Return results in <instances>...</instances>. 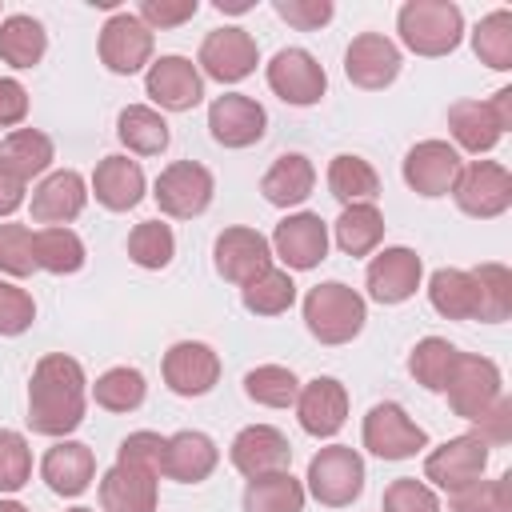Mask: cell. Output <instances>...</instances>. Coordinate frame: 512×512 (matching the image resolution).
Instances as JSON below:
<instances>
[{
    "instance_id": "d6986e66",
    "label": "cell",
    "mask_w": 512,
    "mask_h": 512,
    "mask_svg": "<svg viewBox=\"0 0 512 512\" xmlns=\"http://www.w3.org/2000/svg\"><path fill=\"white\" fill-rule=\"evenodd\" d=\"M208 132L224 148H252L268 132V112L244 92H224L208 104Z\"/></svg>"
},
{
    "instance_id": "ee69618b",
    "label": "cell",
    "mask_w": 512,
    "mask_h": 512,
    "mask_svg": "<svg viewBox=\"0 0 512 512\" xmlns=\"http://www.w3.org/2000/svg\"><path fill=\"white\" fill-rule=\"evenodd\" d=\"M296 392H300V380L284 364H256L244 376V396L252 404H264V408H292Z\"/></svg>"
},
{
    "instance_id": "9a60e30c",
    "label": "cell",
    "mask_w": 512,
    "mask_h": 512,
    "mask_svg": "<svg viewBox=\"0 0 512 512\" xmlns=\"http://www.w3.org/2000/svg\"><path fill=\"white\" fill-rule=\"evenodd\" d=\"M212 264H216V272H220L228 284H240V288H244L248 280H256L260 272L272 268V244H268L264 232L244 228V224H232V228H224V232L216 236V244H212Z\"/></svg>"
},
{
    "instance_id": "ffe728a7",
    "label": "cell",
    "mask_w": 512,
    "mask_h": 512,
    "mask_svg": "<svg viewBox=\"0 0 512 512\" xmlns=\"http://www.w3.org/2000/svg\"><path fill=\"white\" fill-rule=\"evenodd\" d=\"M160 372L176 396H208L220 384V356L204 340H176L164 352Z\"/></svg>"
},
{
    "instance_id": "9c48e42d",
    "label": "cell",
    "mask_w": 512,
    "mask_h": 512,
    "mask_svg": "<svg viewBox=\"0 0 512 512\" xmlns=\"http://www.w3.org/2000/svg\"><path fill=\"white\" fill-rule=\"evenodd\" d=\"M212 192H216V180H212V172H208L204 164H196V160H172V164L156 176V184H152L156 208H160L164 216H172V220H192V216H200V212L212 204Z\"/></svg>"
},
{
    "instance_id": "836d02e7",
    "label": "cell",
    "mask_w": 512,
    "mask_h": 512,
    "mask_svg": "<svg viewBox=\"0 0 512 512\" xmlns=\"http://www.w3.org/2000/svg\"><path fill=\"white\" fill-rule=\"evenodd\" d=\"M328 192L348 208V204H376L380 196V176L364 156L340 152L328 164Z\"/></svg>"
},
{
    "instance_id": "4fadbf2b",
    "label": "cell",
    "mask_w": 512,
    "mask_h": 512,
    "mask_svg": "<svg viewBox=\"0 0 512 512\" xmlns=\"http://www.w3.org/2000/svg\"><path fill=\"white\" fill-rule=\"evenodd\" d=\"M144 92L156 112H192L204 100V76L188 56H160L144 72Z\"/></svg>"
},
{
    "instance_id": "277c9868",
    "label": "cell",
    "mask_w": 512,
    "mask_h": 512,
    "mask_svg": "<svg viewBox=\"0 0 512 512\" xmlns=\"http://www.w3.org/2000/svg\"><path fill=\"white\" fill-rule=\"evenodd\" d=\"M304 492H312L324 508H348L364 492V456L348 444H328L308 460Z\"/></svg>"
},
{
    "instance_id": "52a82bcc",
    "label": "cell",
    "mask_w": 512,
    "mask_h": 512,
    "mask_svg": "<svg viewBox=\"0 0 512 512\" xmlns=\"http://www.w3.org/2000/svg\"><path fill=\"white\" fill-rule=\"evenodd\" d=\"M360 440L380 460H412L416 452L428 448V432L396 400H380V404L368 408L364 428H360Z\"/></svg>"
},
{
    "instance_id": "6f0895ef",
    "label": "cell",
    "mask_w": 512,
    "mask_h": 512,
    "mask_svg": "<svg viewBox=\"0 0 512 512\" xmlns=\"http://www.w3.org/2000/svg\"><path fill=\"white\" fill-rule=\"evenodd\" d=\"M488 112H492V120L500 124V132H508L512 128V88H496L488 100Z\"/></svg>"
},
{
    "instance_id": "8fae6325",
    "label": "cell",
    "mask_w": 512,
    "mask_h": 512,
    "mask_svg": "<svg viewBox=\"0 0 512 512\" xmlns=\"http://www.w3.org/2000/svg\"><path fill=\"white\" fill-rule=\"evenodd\" d=\"M264 76H268V88H272L284 104H292V108H312V104H320V96L328 92L324 64H320L308 48H280V52L268 60Z\"/></svg>"
},
{
    "instance_id": "f546056e",
    "label": "cell",
    "mask_w": 512,
    "mask_h": 512,
    "mask_svg": "<svg viewBox=\"0 0 512 512\" xmlns=\"http://www.w3.org/2000/svg\"><path fill=\"white\" fill-rule=\"evenodd\" d=\"M448 132H452V148L460 152H472V156H480V152H492L496 144H500V124L492 120V112H488V104L484 100H460V104H452L448 108Z\"/></svg>"
},
{
    "instance_id": "6da1fadb",
    "label": "cell",
    "mask_w": 512,
    "mask_h": 512,
    "mask_svg": "<svg viewBox=\"0 0 512 512\" xmlns=\"http://www.w3.org/2000/svg\"><path fill=\"white\" fill-rule=\"evenodd\" d=\"M88 408V376L80 360L64 352H48L36 360L28 380V428L52 440H68L84 424Z\"/></svg>"
},
{
    "instance_id": "3957f363",
    "label": "cell",
    "mask_w": 512,
    "mask_h": 512,
    "mask_svg": "<svg viewBox=\"0 0 512 512\" xmlns=\"http://www.w3.org/2000/svg\"><path fill=\"white\" fill-rule=\"evenodd\" d=\"M368 304L344 280H324L304 296V324L320 344H352L364 332Z\"/></svg>"
},
{
    "instance_id": "f907efd6",
    "label": "cell",
    "mask_w": 512,
    "mask_h": 512,
    "mask_svg": "<svg viewBox=\"0 0 512 512\" xmlns=\"http://www.w3.org/2000/svg\"><path fill=\"white\" fill-rule=\"evenodd\" d=\"M116 460L120 464H136V468H148V472L160 476V468H164V436L160 432H148V428L144 432H128L120 440Z\"/></svg>"
},
{
    "instance_id": "5b68a950",
    "label": "cell",
    "mask_w": 512,
    "mask_h": 512,
    "mask_svg": "<svg viewBox=\"0 0 512 512\" xmlns=\"http://www.w3.org/2000/svg\"><path fill=\"white\" fill-rule=\"evenodd\" d=\"M444 396H448V408L460 420L476 424L504 396V376H500L496 360L476 356V352H456V364H452V376L444 384Z\"/></svg>"
},
{
    "instance_id": "7a4b0ae2",
    "label": "cell",
    "mask_w": 512,
    "mask_h": 512,
    "mask_svg": "<svg viewBox=\"0 0 512 512\" xmlns=\"http://www.w3.org/2000/svg\"><path fill=\"white\" fill-rule=\"evenodd\" d=\"M400 44L416 56H448L464 40V12L452 0H408L396 12Z\"/></svg>"
},
{
    "instance_id": "db71d44e",
    "label": "cell",
    "mask_w": 512,
    "mask_h": 512,
    "mask_svg": "<svg viewBox=\"0 0 512 512\" xmlns=\"http://www.w3.org/2000/svg\"><path fill=\"white\" fill-rule=\"evenodd\" d=\"M476 436H480L484 444H508V440H512V400H508V396H500V400L476 420Z\"/></svg>"
},
{
    "instance_id": "681fc988",
    "label": "cell",
    "mask_w": 512,
    "mask_h": 512,
    "mask_svg": "<svg viewBox=\"0 0 512 512\" xmlns=\"http://www.w3.org/2000/svg\"><path fill=\"white\" fill-rule=\"evenodd\" d=\"M36 320V300L12 284V280H0V336H20L28 332Z\"/></svg>"
},
{
    "instance_id": "60d3db41",
    "label": "cell",
    "mask_w": 512,
    "mask_h": 512,
    "mask_svg": "<svg viewBox=\"0 0 512 512\" xmlns=\"http://www.w3.org/2000/svg\"><path fill=\"white\" fill-rule=\"evenodd\" d=\"M472 52L492 72H512V12L496 8L472 28Z\"/></svg>"
},
{
    "instance_id": "4316f807",
    "label": "cell",
    "mask_w": 512,
    "mask_h": 512,
    "mask_svg": "<svg viewBox=\"0 0 512 512\" xmlns=\"http://www.w3.org/2000/svg\"><path fill=\"white\" fill-rule=\"evenodd\" d=\"M88 188H92V196H96L108 212H128V208H136V204L144 200L148 180H144L140 160H128V156L112 152V156H104V160L96 164Z\"/></svg>"
},
{
    "instance_id": "4dcf8cb0",
    "label": "cell",
    "mask_w": 512,
    "mask_h": 512,
    "mask_svg": "<svg viewBox=\"0 0 512 512\" xmlns=\"http://www.w3.org/2000/svg\"><path fill=\"white\" fill-rule=\"evenodd\" d=\"M116 136L136 156H160L168 148V140H172L164 112H156L152 104H128L116 116Z\"/></svg>"
},
{
    "instance_id": "cb8c5ba5",
    "label": "cell",
    "mask_w": 512,
    "mask_h": 512,
    "mask_svg": "<svg viewBox=\"0 0 512 512\" xmlns=\"http://www.w3.org/2000/svg\"><path fill=\"white\" fill-rule=\"evenodd\" d=\"M220 464V448L208 432L200 428H184V432H172L164 436V468L160 476L164 480H176V484H200L216 472Z\"/></svg>"
},
{
    "instance_id": "ba28073f",
    "label": "cell",
    "mask_w": 512,
    "mask_h": 512,
    "mask_svg": "<svg viewBox=\"0 0 512 512\" xmlns=\"http://www.w3.org/2000/svg\"><path fill=\"white\" fill-rule=\"evenodd\" d=\"M260 64V48H256V36L228 24V28H212L204 40H200V52H196V68L200 76L216 80V84H240L244 76H252Z\"/></svg>"
},
{
    "instance_id": "8992f818",
    "label": "cell",
    "mask_w": 512,
    "mask_h": 512,
    "mask_svg": "<svg viewBox=\"0 0 512 512\" xmlns=\"http://www.w3.org/2000/svg\"><path fill=\"white\" fill-rule=\"evenodd\" d=\"M452 200L472 220H496L512 208V172L496 160H472L460 168Z\"/></svg>"
},
{
    "instance_id": "83f0119b",
    "label": "cell",
    "mask_w": 512,
    "mask_h": 512,
    "mask_svg": "<svg viewBox=\"0 0 512 512\" xmlns=\"http://www.w3.org/2000/svg\"><path fill=\"white\" fill-rule=\"evenodd\" d=\"M316 188V168L304 152H284L272 160V168L260 176V192L272 208H296L312 196Z\"/></svg>"
},
{
    "instance_id": "11a10c76",
    "label": "cell",
    "mask_w": 512,
    "mask_h": 512,
    "mask_svg": "<svg viewBox=\"0 0 512 512\" xmlns=\"http://www.w3.org/2000/svg\"><path fill=\"white\" fill-rule=\"evenodd\" d=\"M28 116V88L16 76H0V128H16Z\"/></svg>"
},
{
    "instance_id": "1f68e13d",
    "label": "cell",
    "mask_w": 512,
    "mask_h": 512,
    "mask_svg": "<svg viewBox=\"0 0 512 512\" xmlns=\"http://www.w3.org/2000/svg\"><path fill=\"white\" fill-rule=\"evenodd\" d=\"M48 52V32L36 16L12 12L0 20V60L12 68H36Z\"/></svg>"
},
{
    "instance_id": "5bb4252c",
    "label": "cell",
    "mask_w": 512,
    "mask_h": 512,
    "mask_svg": "<svg viewBox=\"0 0 512 512\" xmlns=\"http://www.w3.org/2000/svg\"><path fill=\"white\" fill-rule=\"evenodd\" d=\"M460 168H464V160H460V152L448 140H420V144L408 148V156L400 164L404 184L416 196H424V200L448 196L452 184H456V176H460Z\"/></svg>"
},
{
    "instance_id": "f5cc1de1",
    "label": "cell",
    "mask_w": 512,
    "mask_h": 512,
    "mask_svg": "<svg viewBox=\"0 0 512 512\" xmlns=\"http://www.w3.org/2000/svg\"><path fill=\"white\" fill-rule=\"evenodd\" d=\"M272 8H276V16L284 24H292L300 32H316L336 16L332 0H272Z\"/></svg>"
},
{
    "instance_id": "e575fe53",
    "label": "cell",
    "mask_w": 512,
    "mask_h": 512,
    "mask_svg": "<svg viewBox=\"0 0 512 512\" xmlns=\"http://www.w3.org/2000/svg\"><path fill=\"white\" fill-rule=\"evenodd\" d=\"M428 304L444 320H476V284L468 268H436L428 276Z\"/></svg>"
},
{
    "instance_id": "816d5d0a",
    "label": "cell",
    "mask_w": 512,
    "mask_h": 512,
    "mask_svg": "<svg viewBox=\"0 0 512 512\" xmlns=\"http://www.w3.org/2000/svg\"><path fill=\"white\" fill-rule=\"evenodd\" d=\"M196 12H200L196 0H140V8H136V16H140L152 32L180 28V24H188Z\"/></svg>"
},
{
    "instance_id": "680465c9",
    "label": "cell",
    "mask_w": 512,
    "mask_h": 512,
    "mask_svg": "<svg viewBox=\"0 0 512 512\" xmlns=\"http://www.w3.org/2000/svg\"><path fill=\"white\" fill-rule=\"evenodd\" d=\"M216 8H220V12H248L252 0H216Z\"/></svg>"
},
{
    "instance_id": "f6af8a7d",
    "label": "cell",
    "mask_w": 512,
    "mask_h": 512,
    "mask_svg": "<svg viewBox=\"0 0 512 512\" xmlns=\"http://www.w3.org/2000/svg\"><path fill=\"white\" fill-rule=\"evenodd\" d=\"M448 512H512V476L472 480L460 492H448Z\"/></svg>"
},
{
    "instance_id": "484cf974",
    "label": "cell",
    "mask_w": 512,
    "mask_h": 512,
    "mask_svg": "<svg viewBox=\"0 0 512 512\" xmlns=\"http://www.w3.org/2000/svg\"><path fill=\"white\" fill-rule=\"evenodd\" d=\"M40 480L56 496H80L96 480V456L80 440H56L40 460Z\"/></svg>"
},
{
    "instance_id": "ac0fdd59",
    "label": "cell",
    "mask_w": 512,
    "mask_h": 512,
    "mask_svg": "<svg viewBox=\"0 0 512 512\" xmlns=\"http://www.w3.org/2000/svg\"><path fill=\"white\" fill-rule=\"evenodd\" d=\"M400 64H404L400 44L388 40L384 32H360V36H352V44L344 52V76L364 92L388 88L400 76Z\"/></svg>"
},
{
    "instance_id": "bcb514c9",
    "label": "cell",
    "mask_w": 512,
    "mask_h": 512,
    "mask_svg": "<svg viewBox=\"0 0 512 512\" xmlns=\"http://www.w3.org/2000/svg\"><path fill=\"white\" fill-rule=\"evenodd\" d=\"M32 228L28 224H0V272L4 276H32L36 272V248H32Z\"/></svg>"
},
{
    "instance_id": "ab89813d",
    "label": "cell",
    "mask_w": 512,
    "mask_h": 512,
    "mask_svg": "<svg viewBox=\"0 0 512 512\" xmlns=\"http://www.w3.org/2000/svg\"><path fill=\"white\" fill-rule=\"evenodd\" d=\"M240 304L252 316H280V312H288L296 304V284H292L288 268H268L256 280H248L240 288Z\"/></svg>"
},
{
    "instance_id": "f1b7e54d",
    "label": "cell",
    "mask_w": 512,
    "mask_h": 512,
    "mask_svg": "<svg viewBox=\"0 0 512 512\" xmlns=\"http://www.w3.org/2000/svg\"><path fill=\"white\" fill-rule=\"evenodd\" d=\"M56 160V148H52V136L40 132V128H16L0 140V164L16 176V180H36L52 168Z\"/></svg>"
},
{
    "instance_id": "b9f144b4",
    "label": "cell",
    "mask_w": 512,
    "mask_h": 512,
    "mask_svg": "<svg viewBox=\"0 0 512 512\" xmlns=\"http://www.w3.org/2000/svg\"><path fill=\"white\" fill-rule=\"evenodd\" d=\"M456 344H448L444 336H424L412 352H408V372L420 388L428 392H444L448 376H452V364H456Z\"/></svg>"
},
{
    "instance_id": "30bf717a",
    "label": "cell",
    "mask_w": 512,
    "mask_h": 512,
    "mask_svg": "<svg viewBox=\"0 0 512 512\" xmlns=\"http://www.w3.org/2000/svg\"><path fill=\"white\" fill-rule=\"evenodd\" d=\"M488 448H492V444H484L476 432H464V436L444 440L440 448H432V452L424 456V480H428V488L460 492V488H468L472 480H484Z\"/></svg>"
},
{
    "instance_id": "74e56055",
    "label": "cell",
    "mask_w": 512,
    "mask_h": 512,
    "mask_svg": "<svg viewBox=\"0 0 512 512\" xmlns=\"http://www.w3.org/2000/svg\"><path fill=\"white\" fill-rule=\"evenodd\" d=\"M32 248H36V268H44L52 276H72L88 260L84 240L72 228H40L32 236Z\"/></svg>"
},
{
    "instance_id": "94428289",
    "label": "cell",
    "mask_w": 512,
    "mask_h": 512,
    "mask_svg": "<svg viewBox=\"0 0 512 512\" xmlns=\"http://www.w3.org/2000/svg\"><path fill=\"white\" fill-rule=\"evenodd\" d=\"M68 512H96V508H68Z\"/></svg>"
},
{
    "instance_id": "7402d4cb",
    "label": "cell",
    "mask_w": 512,
    "mask_h": 512,
    "mask_svg": "<svg viewBox=\"0 0 512 512\" xmlns=\"http://www.w3.org/2000/svg\"><path fill=\"white\" fill-rule=\"evenodd\" d=\"M292 408H296V420L308 436L332 440L348 420V388L336 376H316V380L300 384Z\"/></svg>"
},
{
    "instance_id": "7dc6e473",
    "label": "cell",
    "mask_w": 512,
    "mask_h": 512,
    "mask_svg": "<svg viewBox=\"0 0 512 512\" xmlns=\"http://www.w3.org/2000/svg\"><path fill=\"white\" fill-rule=\"evenodd\" d=\"M32 480V448L16 428H0V492H20Z\"/></svg>"
},
{
    "instance_id": "7c38bea8",
    "label": "cell",
    "mask_w": 512,
    "mask_h": 512,
    "mask_svg": "<svg viewBox=\"0 0 512 512\" xmlns=\"http://www.w3.org/2000/svg\"><path fill=\"white\" fill-rule=\"evenodd\" d=\"M152 28L136 12H116L100 28V64L116 76H136L152 64Z\"/></svg>"
},
{
    "instance_id": "44dd1931",
    "label": "cell",
    "mask_w": 512,
    "mask_h": 512,
    "mask_svg": "<svg viewBox=\"0 0 512 512\" xmlns=\"http://www.w3.org/2000/svg\"><path fill=\"white\" fill-rule=\"evenodd\" d=\"M272 256L292 272H308L328 256V224L316 212H288L272 232Z\"/></svg>"
},
{
    "instance_id": "9f6ffc18",
    "label": "cell",
    "mask_w": 512,
    "mask_h": 512,
    "mask_svg": "<svg viewBox=\"0 0 512 512\" xmlns=\"http://www.w3.org/2000/svg\"><path fill=\"white\" fill-rule=\"evenodd\" d=\"M24 188H28V184H24V180H16V176L0 164V220H8V216L24 204Z\"/></svg>"
},
{
    "instance_id": "d590c367",
    "label": "cell",
    "mask_w": 512,
    "mask_h": 512,
    "mask_svg": "<svg viewBox=\"0 0 512 512\" xmlns=\"http://www.w3.org/2000/svg\"><path fill=\"white\" fill-rule=\"evenodd\" d=\"M304 484L292 472H272V476H256L244 484V512H304Z\"/></svg>"
},
{
    "instance_id": "2e32d148",
    "label": "cell",
    "mask_w": 512,
    "mask_h": 512,
    "mask_svg": "<svg viewBox=\"0 0 512 512\" xmlns=\"http://www.w3.org/2000/svg\"><path fill=\"white\" fill-rule=\"evenodd\" d=\"M420 280H424V264L404 244L380 248L368 260V268H364V288H368V296L376 304H404V300H412Z\"/></svg>"
},
{
    "instance_id": "f35d334b",
    "label": "cell",
    "mask_w": 512,
    "mask_h": 512,
    "mask_svg": "<svg viewBox=\"0 0 512 512\" xmlns=\"http://www.w3.org/2000/svg\"><path fill=\"white\" fill-rule=\"evenodd\" d=\"M88 392H92V400H96L104 412H136V408L144 404V396H148V384H144V372H140V368L116 364V368L100 372Z\"/></svg>"
},
{
    "instance_id": "c3c4849f",
    "label": "cell",
    "mask_w": 512,
    "mask_h": 512,
    "mask_svg": "<svg viewBox=\"0 0 512 512\" xmlns=\"http://www.w3.org/2000/svg\"><path fill=\"white\" fill-rule=\"evenodd\" d=\"M380 512H440V496H436V488H428L424 480L400 476V480H392V484L384 488Z\"/></svg>"
},
{
    "instance_id": "d4e9b609",
    "label": "cell",
    "mask_w": 512,
    "mask_h": 512,
    "mask_svg": "<svg viewBox=\"0 0 512 512\" xmlns=\"http://www.w3.org/2000/svg\"><path fill=\"white\" fill-rule=\"evenodd\" d=\"M160 476L136 464H112L100 476V512H156Z\"/></svg>"
},
{
    "instance_id": "7bdbcfd3",
    "label": "cell",
    "mask_w": 512,
    "mask_h": 512,
    "mask_svg": "<svg viewBox=\"0 0 512 512\" xmlns=\"http://www.w3.org/2000/svg\"><path fill=\"white\" fill-rule=\"evenodd\" d=\"M176 256V236L164 220H140L132 232H128V260L136 268H148V272H160L168 268Z\"/></svg>"
},
{
    "instance_id": "603a6c76",
    "label": "cell",
    "mask_w": 512,
    "mask_h": 512,
    "mask_svg": "<svg viewBox=\"0 0 512 512\" xmlns=\"http://www.w3.org/2000/svg\"><path fill=\"white\" fill-rule=\"evenodd\" d=\"M88 204V184L80 172L60 168L48 172L36 188H32V220L44 228H68Z\"/></svg>"
},
{
    "instance_id": "8d00e7d4",
    "label": "cell",
    "mask_w": 512,
    "mask_h": 512,
    "mask_svg": "<svg viewBox=\"0 0 512 512\" xmlns=\"http://www.w3.org/2000/svg\"><path fill=\"white\" fill-rule=\"evenodd\" d=\"M472 284H476V320L480 324H500L512 316V272L496 260L488 264H476L472 272Z\"/></svg>"
},
{
    "instance_id": "d6a6232c",
    "label": "cell",
    "mask_w": 512,
    "mask_h": 512,
    "mask_svg": "<svg viewBox=\"0 0 512 512\" xmlns=\"http://www.w3.org/2000/svg\"><path fill=\"white\" fill-rule=\"evenodd\" d=\"M332 236L344 256H372L384 240V212L376 204H348L336 216Z\"/></svg>"
},
{
    "instance_id": "e0dca14e",
    "label": "cell",
    "mask_w": 512,
    "mask_h": 512,
    "mask_svg": "<svg viewBox=\"0 0 512 512\" xmlns=\"http://www.w3.org/2000/svg\"><path fill=\"white\" fill-rule=\"evenodd\" d=\"M228 460L232 468L244 476V480H256V476H272V472H288L292 464V444L280 428L272 424H248L232 436L228 444Z\"/></svg>"
},
{
    "instance_id": "91938a15",
    "label": "cell",
    "mask_w": 512,
    "mask_h": 512,
    "mask_svg": "<svg viewBox=\"0 0 512 512\" xmlns=\"http://www.w3.org/2000/svg\"><path fill=\"white\" fill-rule=\"evenodd\" d=\"M0 512H28L20 500H0Z\"/></svg>"
}]
</instances>
